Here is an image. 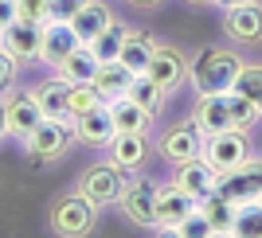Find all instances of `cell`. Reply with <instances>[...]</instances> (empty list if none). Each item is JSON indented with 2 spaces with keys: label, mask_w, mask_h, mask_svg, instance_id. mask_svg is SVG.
Wrapping results in <instances>:
<instances>
[{
  "label": "cell",
  "mask_w": 262,
  "mask_h": 238,
  "mask_svg": "<svg viewBox=\"0 0 262 238\" xmlns=\"http://www.w3.org/2000/svg\"><path fill=\"white\" fill-rule=\"evenodd\" d=\"M262 117V109L254 106L247 94L227 90V94H208L200 98L196 106V121L204 133H223V129H251L254 121Z\"/></svg>",
  "instance_id": "1"
},
{
  "label": "cell",
  "mask_w": 262,
  "mask_h": 238,
  "mask_svg": "<svg viewBox=\"0 0 262 238\" xmlns=\"http://www.w3.org/2000/svg\"><path fill=\"white\" fill-rule=\"evenodd\" d=\"M243 70V59L227 47H204V51L188 63V82L200 98L208 94H227Z\"/></svg>",
  "instance_id": "2"
},
{
  "label": "cell",
  "mask_w": 262,
  "mask_h": 238,
  "mask_svg": "<svg viewBox=\"0 0 262 238\" xmlns=\"http://www.w3.org/2000/svg\"><path fill=\"white\" fill-rule=\"evenodd\" d=\"M204 160L215 168L219 176L235 172L251 160V141H247V129H223V133H204Z\"/></svg>",
  "instance_id": "3"
},
{
  "label": "cell",
  "mask_w": 262,
  "mask_h": 238,
  "mask_svg": "<svg viewBox=\"0 0 262 238\" xmlns=\"http://www.w3.org/2000/svg\"><path fill=\"white\" fill-rule=\"evenodd\" d=\"M94 211H98V203H90L82 192L63 195V199L51 207V230H59V234H67V238H82V234L94 230V219H98Z\"/></svg>",
  "instance_id": "4"
},
{
  "label": "cell",
  "mask_w": 262,
  "mask_h": 238,
  "mask_svg": "<svg viewBox=\"0 0 262 238\" xmlns=\"http://www.w3.org/2000/svg\"><path fill=\"white\" fill-rule=\"evenodd\" d=\"M71 121L75 117H43L28 137H24V149L32 152L35 160H55V156H63L67 145H71V133H75Z\"/></svg>",
  "instance_id": "5"
},
{
  "label": "cell",
  "mask_w": 262,
  "mask_h": 238,
  "mask_svg": "<svg viewBox=\"0 0 262 238\" xmlns=\"http://www.w3.org/2000/svg\"><path fill=\"white\" fill-rule=\"evenodd\" d=\"M125 168H118V164L110 160V164H90L86 172H82V180H78V192L86 195L90 203H98V207H106V203H118L121 199V192H125Z\"/></svg>",
  "instance_id": "6"
},
{
  "label": "cell",
  "mask_w": 262,
  "mask_h": 238,
  "mask_svg": "<svg viewBox=\"0 0 262 238\" xmlns=\"http://www.w3.org/2000/svg\"><path fill=\"white\" fill-rule=\"evenodd\" d=\"M157 149H161V156L172 168H180V164L196 160L200 152H204V129H200V121H180V125H172V129H164V137L157 141Z\"/></svg>",
  "instance_id": "7"
},
{
  "label": "cell",
  "mask_w": 262,
  "mask_h": 238,
  "mask_svg": "<svg viewBox=\"0 0 262 238\" xmlns=\"http://www.w3.org/2000/svg\"><path fill=\"white\" fill-rule=\"evenodd\" d=\"M200 199H192V195L184 192V187L176 184H164L157 187V234H180V223H184L188 211H196Z\"/></svg>",
  "instance_id": "8"
},
{
  "label": "cell",
  "mask_w": 262,
  "mask_h": 238,
  "mask_svg": "<svg viewBox=\"0 0 262 238\" xmlns=\"http://www.w3.org/2000/svg\"><path fill=\"white\" fill-rule=\"evenodd\" d=\"M78 47H82V39L71 28V20H47L43 23V43H39V63L43 66L59 70V63H67Z\"/></svg>",
  "instance_id": "9"
},
{
  "label": "cell",
  "mask_w": 262,
  "mask_h": 238,
  "mask_svg": "<svg viewBox=\"0 0 262 238\" xmlns=\"http://www.w3.org/2000/svg\"><path fill=\"white\" fill-rule=\"evenodd\" d=\"M215 192H223L227 199H235V203H251V199H258L262 195V160H247L243 168H235V172H223L219 176Z\"/></svg>",
  "instance_id": "10"
},
{
  "label": "cell",
  "mask_w": 262,
  "mask_h": 238,
  "mask_svg": "<svg viewBox=\"0 0 262 238\" xmlns=\"http://www.w3.org/2000/svg\"><path fill=\"white\" fill-rule=\"evenodd\" d=\"M118 203H121V211H125L129 223H137V227H157V187L149 184V180L125 184Z\"/></svg>",
  "instance_id": "11"
},
{
  "label": "cell",
  "mask_w": 262,
  "mask_h": 238,
  "mask_svg": "<svg viewBox=\"0 0 262 238\" xmlns=\"http://www.w3.org/2000/svg\"><path fill=\"white\" fill-rule=\"evenodd\" d=\"M145 75L153 78L164 94H172L188 75V59L176 51V47H153V59H149V70H145Z\"/></svg>",
  "instance_id": "12"
},
{
  "label": "cell",
  "mask_w": 262,
  "mask_h": 238,
  "mask_svg": "<svg viewBox=\"0 0 262 238\" xmlns=\"http://www.w3.org/2000/svg\"><path fill=\"white\" fill-rule=\"evenodd\" d=\"M39 43H43V23H32V20H16L0 32V47L12 51L16 59H39Z\"/></svg>",
  "instance_id": "13"
},
{
  "label": "cell",
  "mask_w": 262,
  "mask_h": 238,
  "mask_svg": "<svg viewBox=\"0 0 262 238\" xmlns=\"http://www.w3.org/2000/svg\"><path fill=\"white\" fill-rule=\"evenodd\" d=\"M223 28L235 43H258L262 39V4L251 0V4H235L223 16Z\"/></svg>",
  "instance_id": "14"
},
{
  "label": "cell",
  "mask_w": 262,
  "mask_h": 238,
  "mask_svg": "<svg viewBox=\"0 0 262 238\" xmlns=\"http://www.w3.org/2000/svg\"><path fill=\"white\" fill-rule=\"evenodd\" d=\"M4 117H8V133L24 141L43 121V109H39L35 94H12V98H4Z\"/></svg>",
  "instance_id": "15"
},
{
  "label": "cell",
  "mask_w": 262,
  "mask_h": 238,
  "mask_svg": "<svg viewBox=\"0 0 262 238\" xmlns=\"http://www.w3.org/2000/svg\"><path fill=\"white\" fill-rule=\"evenodd\" d=\"M176 184L184 187L192 199H204V195L215 192L219 172L211 168L208 160H204V156H196V160H188V164H180V168H176Z\"/></svg>",
  "instance_id": "16"
},
{
  "label": "cell",
  "mask_w": 262,
  "mask_h": 238,
  "mask_svg": "<svg viewBox=\"0 0 262 238\" xmlns=\"http://www.w3.org/2000/svg\"><path fill=\"white\" fill-rule=\"evenodd\" d=\"M75 133H78V141H86V145H110L114 141L118 125H114L110 102L98 106V109H90V113H82V117H75Z\"/></svg>",
  "instance_id": "17"
},
{
  "label": "cell",
  "mask_w": 262,
  "mask_h": 238,
  "mask_svg": "<svg viewBox=\"0 0 262 238\" xmlns=\"http://www.w3.org/2000/svg\"><path fill=\"white\" fill-rule=\"evenodd\" d=\"M145 156H149V137L145 133H118L114 141H110V160L133 172V168H141Z\"/></svg>",
  "instance_id": "18"
},
{
  "label": "cell",
  "mask_w": 262,
  "mask_h": 238,
  "mask_svg": "<svg viewBox=\"0 0 262 238\" xmlns=\"http://www.w3.org/2000/svg\"><path fill=\"white\" fill-rule=\"evenodd\" d=\"M110 113H114L118 133H149V121H153V113H149V109H141L129 94L110 98Z\"/></svg>",
  "instance_id": "19"
},
{
  "label": "cell",
  "mask_w": 262,
  "mask_h": 238,
  "mask_svg": "<svg viewBox=\"0 0 262 238\" xmlns=\"http://www.w3.org/2000/svg\"><path fill=\"white\" fill-rule=\"evenodd\" d=\"M110 23H114V16H110V8H106V4H98V0H86V4H82V8L75 12L71 28L78 32V39H82V43H90L94 35H102V32H106Z\"/></svg>",
  "instance_id": "20"
},
{
  "label": "cell",
  "mask_w": 262,
  "mask_h": 238,
  "mask_svg": "<svg viewBox=\"0 0 262 238\" xmlns=\"http://www.w3.org/2000/svg\"><path fill=\"white\" fill-rule=\"evenodd\" d=\"M196 207L211 219L215 234H231V227H235V215H239V203H235V199H227L223 192H211V195H204Z\"/></svg>",
  "instance_id": "21"
},
{
  "label": "cell",
  "mask_w": 262,
  "mask_h": 238,
  "mask_svg": "<svg viewBox=\"0 0 262 238\" xmlns=\"http://www.w3.org/2000/svg\"><path fill=\"white\" fill-rule=\"evenodd\" d=\"M39 109H43V117H71V109H67V94H71V82L63 78H47L39 86L32 90Z\"/></svg>",
  "instance_id": "22"
},
{
  "label": "cell",
  "mask_w": 262,
  "mask_h": 238,
  "mask_svg": "<svg viewBox=\"0 0 262 238\" xmlns=\"http://www.w3.org/2000/svg\"><path fill=\"white\" fill-rule=\"evenodd\" d=\"M129 82H133V70L125 63H98V75H94V86L106 94V102L110 98H121L125 90H129Z\"/></svg>",
  "instance_id": "23"
},
{
  "label": "cell",
  "mask_w": 262,
  "mask_h": 238,
  "mask_svg": "<svg viewBox=\"0 0 262 238\" xmlns=\"http://www.w3.org/2000/svg\"><path fill=\"white\" fill-rule=\"evenodd\" d=\"M94 75H98V59H94V51H90L86 43L78 47L67 63H59V78L71 82V86H75V82H94Z\"/></svg>",
  "instance_id": "24"
},
{
  "label": "cell",
  "mask_w": 262,
  "mask_h": 238,
  "mask_svg": "<svg viewBox=\"0 0 262 238\" xmlns=\"http://www.w3.org/2000/svg\"><path fill=\"white\" fill-rule=\"evenodd\" d=\"M125 39H129V28H121V23H110L102 35H94L90 39V51H94V59L98 63H118L121 59V47H125Z\"/></svg>",
  "instance_id": "25"
},
{
  "label": "cell",
  "mask_w": 262,
  "mask_h": 238,
  "mask_svg": "<svg viewBox=\"0 0 262 238\" xmlns=\"http://www.w3.org/2000/svg\"><path fill=\"white\" fill-rule=\"evenodd\" d=\"M106 106V94H102L94 82H75L71 86V94H67V109H71V117H82V113H90V109Z\"/></svg>",
  "instance_id": "26"
},
{
  "label": "cell",
  "mask_w": 262,
  "mask_h": 238,
  "mask_svg": "<svg viewBox=\"0 0 262 238\" xmlns=\"http://www.w3.org/2000/svg\"><path fill=\"white\" fill-rule=\"evenodd\" d=\"M125 94L133 98V102H137V106L141 109H149V113H161V102H164V90L157 86L153 78L149 75H133V82H129V90H125Z\"/></svg>",
  "instance_id": "27"
},
{
  "label": "cell",
  "mask_w": 262,
  "mask_h": 238,
  "mask_svg": "<svg viewBox=\"0 0 262 238\" xmlns=\"http://www.w3.org/2000/svg\"><path fill=\"white\" fill-rule=\"evenodd\" d=\"M153 39H145V35H133L129 32V39H125V47H121V63L129 66L133 75H145L149 70V59H153Z\"/></svg>",
  "instance_id": "28"
},
{
  "label": "cell",
  "mask_w": 262,
  "mask_h": 238,
  "mask_svg": "<svg viewBox=\"0 0 262 238\" xmlns=\"http://www.w3.org/2000/svg\"><path fill=\"white\" fill-rule=\"evenodd\" d=\"M231 234H239V238H262V203H258V199L239 203V215H235Z\"/></svg>",
  "instance_id": "29"
},
{
  "label": "cell",
  "mask_w": 262,
  "mask_h": 238,
  "mask_svg": "<svg viewBox=\"0 0 262 238\" xmlns=\"http://www.w3.org/2000/svg\"><path fill=\"white\" fill-rule=\"evenodd\" d=\"M231 90L247 94L254 106L262 109V66H247V63H243V70H239V78H235V86H231Z\"/></svg>",
  "instance_id": "30"
},
{
  "label": "cell",
  "mask_w": 262,
  "mask_h": 238,
  "mask_svg": "<svg viewBox=\"0 0 262 238\" xmlns=\"http://www.w3.org/2000/svg\"><path fill=\"white\" fill-rule=\"evenodd\" d=\"M215 234V227H211V219L204 215V211H188L184 215V223H180V238H211Z\"/></svg>",
  "instance_id": "31"
},
{
  "label": "cell",
  "mask_w": 262,
  "mask_h": 238,
  "mask_svg": "<svg viewBox=\"0 0 262 238\" xmlns=\"http://www.w3.org/2000/svg\"><path fill=\"white\" fill-rule=\"evenodd\" d=\"M16 66H20V59L0 47V94H8V90H12V82H16Z\"/></svg>",
  "instance_id": "32"
},
{
  "label": "cell",
  "mask_w": 262,
  "mask_h": 238,
  "mask_svg": "<svg viewBox=\"0 0 262 238\" xmlns=\"http://www.w3.org/2000/svg\"><path fill=\"white\" fill-rule=\"evenodd\" d=\"M47 12H51V0H20V20L47 23Z\"/></svg>",
  "instance_id": "33"
},
{
  "label": "cell",
  "mask_w": 262,
  "mask_h": 238,
  "mask_svg": "<svg viewBox=\"0 0 262 238\" xmlns=\"http://www.w3.org/2000/svg\"><path fill=\"white\" fill-rule=\"evenodd\" d=\"M86 0H51V12H47V20H75V12L82 8Z\"/></svg>",
  "instance_id": "34"
},
{
  "label": "cell",
  "mask_w": 262,
  "mask_h": 238,
  "mask_svg": "<svg viewBox=\"0 0 262 238\" xmlns=\"http://www.w3.org/2000/svg\"><path fill=\"white\" fill-rule=\"evenodd\" d=\"M20 20V0H0V32Z\"/></svg>",
  "instance_id": "35"
},
{
  "label": "cell",
  "mask_w": 262,
  "mask_h": 238,
  "mask_svg": "<svg viewBox=\"0 0 262 238\" xmlns=\"http://www.w3.org/2000/svg\"><path fill=\"white\" fill-rule=\"evenodd\" d=\"M0 137H8V117H4V102H0Z\"/></svg>",
  "instance_id": "36"
},
{
  "label": "cell",
  "mask_w": 262,
  "mask_h": 238,
  "mask_svg": "<svg viewBox=\"0 0 262 238\" xmlns=\"http://www.w3.org/2000/svg\"><path fill=\"white\" fill-rule=\"evenodd\" d=\"M129 4H137V8H157L161 0H129Z\"/></svg>",
  "instance_id": "37"
},
{
  "label": "cell",
  "mask_w": 262,
  "mask_h": 238,
  "mask_svg": "<svg viewBox=\"0 0 262 238\" xmlns=\"http://www.w3.org/2000/svg\"><path fill=\"white\" fill-rule=\"evenodd\" d=\"M223 8H235V4H251V0H219Z\"/></svg>",
  "instance_id": "38"
},
{
  "label": "cell",
  "mask_w": 262,
  "mask_h": 238,
  "mask_svg": "<svg viewBox=\"0 0 262 238\" xmlns=\"http://www.w3.org/2000/svg\"><path fill=\"white\" fill-rule=\"evenodd\" d=\"M192 4H219V0H192Z\"/></svg>",
  "instance_id": "39"
},
{
  "label": "cell",
  "mask_w": 262,
  "mask_h": 238,
  "mask_svg": "<svg viewBox=\"0 0 262 238\" xmlns=\"http://www.w3.org/2000/svg\"><path fill=\"white\" fill-rule=\"evenodd\" d=\"M258 203H262V195H258Z\"/></svg>",
  "instance_id": "40"
}]
</instances>
